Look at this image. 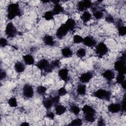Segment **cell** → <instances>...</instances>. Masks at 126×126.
<instances>
[{
	"instance_id": "36",
	"label": "cell",
	"mask_w": 126,
	"mask_h": 126,
	"mask_svg": "<svg viewBox=\"0 0 126 126\" xmlns=\"http://www.w3.org/2000/svg\"><path fill=\"white\" fill-rule=\"evenodd\" d=\"M84 119L86 122L93 123L95 121V115H84Z\"/></svg>"
},
{
	"instance_id": "9",
	"label": "cell",
	"mask_w": 126,
	"mask_h": 126,
	"mask_svg": "<svg viewBox=\"0 0 126 126\" xmlns=\"http://www.w3.org/2000/svg\"><path fill=\"white\" fill-rule=\"evenodd\" d=\"M23 94L27 98H32L33 95V89L32 87L28 84H25L23 88Z\"/></svg>"
},
{
	"instance_id": "34",
	"label": "cell",
	"mask_w": 126,
	"mask_h": 126,
	"mask_svg": "<svg viewBox=\"0 0 126 126\" xmlns=\"http://www.w3.org/2000/svg\"><path fill=\"white\" fill-rule=\"evenodd\" d=\"M82 124V120L79 119V118H77V119H74L73 120H72L71 123L69 124V126H81Z\"/></svg>"
},
{
	"instance_id": "1",
	"label": "cell",
	"mask_w": 126,
	"mask_h": 126,
	"mask_svg": "<svg viewBox=\"0 0 126 126\" xmlns=\"http://www.w3.org/2000/svg\"><path fill=\"white\" fill-rule=\"evenodd\" d=\"M7 17L9 20L14 19L17 16L21 15V11L19 5L17 3H12L8 5L7 7Z\"/></svg>"
},
{
	"instance_id": "28",
	"label": "cell",
	"mask_w": 126,
	"mask_h": 126,
	"mask_svg": "<svg viewBox=\"0 0 126 126\" xmlns=\"http://www.w3.org/2000/svg\"><path fill=\"white\" fill-rule=\"evenodd\" d=\"M8 103L9 105L11 107H16L18 105L17 99L15 97H12L10 98L8 101Z\"/></svg>"
},
{
	"instance_id": "42",
	"label": "cell",
	"mask_w": 126,
	"mask_h": 126,
	"mask_svg": "<svg viewBox=\"0 0 126 126\" xmlns=\"http://www.w3.org/2000/svg\"><path fill=\"white\" fill-rule=\"evenodd\" d=\"M121 110H123V111H126V96H125V95L124 97L123 100L122 101V103L121 105Z\"/></svg>"
},
{
	"instance_id": "13",
	"label": "cell",
	"mask_w": 126,
	"mask_h": 126,
	"mask_svg": "<svg viewBox=\"0 0 126 126\" xmlns=\"http://www.w3.org/2000/svg\"><path fill=\"white\" fill-rule=\"evenodd\" d=\"M108 110L112 113H116L121 110V106L119 103H111L108 106Z\"/></svg>"
},
{
	"instance_id": "4",
	"label": "cell",
	"mask_w": 126,
	"mask_h": 126,
	"mask_svg": "<svg viewBox=\"0 0 126 126\" xmlns=\"http://www.w3.org/2000/svg\"><path fill=\"white\" fill-rule=\"evenodd\" d=\"M94 95L95 97L101 99L109 100L111 97V94L109 91L104 89H99L95 91Z\"/></svg>"
},
{
	"instance_id": "29",
	"label": "cell",
	"mask_w": 126,
	"mask_h": 126,
	"mask_svg": "<svg viewBox=\"0 0 126 126\" xmlns=\"http://www.w3.org/2000/svg\"><path fill=\"white\" fill-rule=\"evenodd\" d=\"M54 14H53L52 11H46L44 15V18L46 20H51L53 19Z\"/></svg>"
},
{
	"instance_id": "45",
	"label": "cell",
	"mask_w": 126,
	"mask_h": 126,
	"mask_svg": "<svg viewBox=\"0 0 126 126\" xmlns=\"http://www.w3.org/2000/svg\"><path fill=\"white\" fill-rule=\"evenodd\" d=\"M6 73L4 71H2V70H1L0 71V79L1 80H2L4 78H5L6 77Z\"/></svg>"
},
{
	"instance_id": "33",
	"label": "cell",
	"mask_w": 126,
	"mask_h": 126,
	"mask_svg": "<svg viewBox=\"0 0 126 126\" xmlns=\"http://www.w3.org/2000/svg\"><path fill=\"white\" fill-rule=\"evenodd\" d=\"M118 33L120 36H124L126 34V28L124 26H118Z\"/></svg>"
},
{
	"instance_id": "31",
	"label": "cell",
	"mask_w": 126,
	"mask_h": 126,
	"mask_svg": "<svg viewBox=\"0 0 126 126\" xmlns=\"http://www.w3.org/2000/svg\"><path fill=\"white\" fill-rule=\"evenodd\" d=\"M47 89L43 86H39L36 89V92L38 94L43 95L45 94Z\"/></svg>"
},
{
	"instance_id": "18",
	"label": "cell",
	"mask_w": 126,
	"mask_h": 126,
	"mask_svg": "<svg viewBox=\"0 0 126 126\" xmlns=\"http://www.w3.org/2000/svg\"><path fill=\"white\" fill-rule=\"evenodd\" d=\"M42 103L44 107L47 109H49L51 108L53 106V105L54 104L51 97L44 98L43 100Z\"/></svg>"
},
{
	"instance_id": "37",
	"label": "cell",
	"mask_w": 126,
	"mask_h": 126,
	"mask_svg": "<svg viewBox=\"0 0 126 126\" xmlns=\"http://www.w3.org/2000/svg\"><path fill=\"white\" fill-rule=\"evenodd\" d=\"M58 95L60 96H63L67 94V91L66 90V89L63 88H61L58 91Z\"/></svg>"
},
{
	"instance_id": "35",
	"label": "cell",
	"mask_w": 126,
	"mask_h": 126,
	"mask_svg": "<svg viewBox=\"0 0 126 126\" xmlns=\"http://www.w3.org/2000/svg\"><path fill=\"white\" fill-rule=\"evenodd\" d=\"M73 42L74 43L78 44V43H80L81 42H83V38L82 37H81L80 35H75L73 36Z\"/></svg>"
},
{
	"instance_id": "20",
	"label": "cell",
	"mask_w": 126,
	"mask_h": 126,
	"mask_svg": "<svg viewBox=\"0 0 126 126\" xmlns=\"http://www.w3.org/2000/svg\"><path fill=\"white\" fill-rule=\"evenodd\" d=\"M65 26L67 27L69 31H73L76 26L75 21L72 18H69L67 20L65 23Z\"/></svg>"
},
{
	"instance_id": "39",
	"label": "cell",
	"mask_w": 126,
	"mask_h": 126,
	"mask_svg": "<svg viewBox=\"0 0 126 126\" xmlns=\"http://www.w3.org/2000/svg\"><path fill=\"white\" fill-rule=\"evenodd\" d=\"M7 45V40L4 38H1L0 40V46L1 47H4Z\"/></svg>"
},
{
	"instance_id": "32",
	"label": "cell",
	"mask_w": 126,
	"mask_h": 126,
	"mask_svg": "<svg viewBox=\"0 0 126 126\" xmlns=\"http://www.w3.org/2000/svg\"><path fill=\"white\" fill-rule=\"evenodd\" d=\"M93 15L95 19L98 20L101 19L103 17V13L101 11L96 10L95 9L94 11L93 12Z\"/></svg>"
},
{
	"instance_id": "40",
	"label": "cell",
	"mask_w": 126,
	"mask_h": 126,
	"mask_svg": "<svg viewBox=\"0 0 126 126\" xmlns=\"http://www.w3.org/2000/svg\"><path fill=\"white\" fill-rule=\"evenodd\" d=\"M60 62L59 60H54L51 63V64L52 65V66H53V68L54 67H57L58 66H59L60 65Z\"/></svg>"
},
{
	"instance_id": "23",
	"label": "cell",
	"mask_w": 126,
	"mask_h": 126,
	"mask_svg": "<svg viewBox=\"0 0 126 126\" xmlns=\"http://www.w3.org/2000/svg\"><path fill=\"white\" fill-rule=\"evenodd\" d=\"M63 8L61 4H60L59 3H56L54 4L52 12L54 15H57L63 12Z\"/></svg>"
},
{
	"instance_id": "22",
	"label": "cell",
	"mask_w": 126,
	"mask_h": 126,
	"mask_svg": "<svg viewBox=\"0 0 126 126\" xmlns=\"http://www.w3.org/2000/svg\"><path fill=\"white\" fill-rule=\"evenodd\" d=\"M66 108L62 105L57 104L55 107V113L58 115H61L65 113Z\"/></svg>"
},
{
	"instance_id": "41",
	"label": "cell",
	"mask_w": 126,
	"mask_h": 126,
	"mask_svg": "<svg viewBox=\"0 0 126 126\" xmlns=\"http://www.w3.org/2000/svg\"><path fill=\"white\" fill-rule=\"evenodd\" d=\"M52 97V99L54 102V104L55 105L58 104L60 101V96L59 95H56L54 97Z\"/></svg>"
},
{
	"instance_id": "25",
	"label": "cell",
	"mask_w": 126,
	"mask_h": 126,
	"mask_svg": "<svg viewBox=\"0 0 126 126\" xmlns=\"http://www.w3.org/2000/svg\"><path fill=\"white\" fill-rule=\"evenodd\" d=\"M77 92L80 95H85L86 92V87L84 84H80L78 85L77 88Z\"/></svg>"
},
{
	"instance_id": "30",
	"label": "cell",
	"mask_w": 126,
	"mask_h": 126,
	"mask_svg": "<svg viewBox=\"0 0 126 126\" xmlns=\"http://www.w3.org/2000/svg\"><path fill=\"white\" fill-rule=\"evenodd\" d=\"M86 51L84 48H81L79 49L76 52V55L79 58H83L86 56Z\"/></svg>"
},
{
	"instance_id": "15",
	"label": "cell",
	"mask_w": 126,
	"mask_h": 126,
	"mask_svg": "<svg viewBox=\"0 0 126 126\" xmlns=\"http://www.w3.org/2000/svg\"><path fill=\"white\" fill-rule=\"evenodd\" d=\"M102 76L108 81H111L115 77V73L113 71L109 69L105 71L103 73Z\"/></svg>"
},
{
	"instance_id": "24",
	"label": "cell",
	"mask_w": 126,
	"mask_h": 126,
	"mask_svg": "<svg viewBox=\"0 0 126 126\" xmlns=\"http://www.w3.org/2000/svg\"><path fill=\"white\" fill-rule=\"evenodd\" d=\"M62 55L65 58H69L72 56L73 53L71 50L68 47H65L61 51Z\"/></svg>"
},
{
	"instance_id": "17",
	"label": "cell",
	"mask_w": 126,
	"mask_h": 126,
	"mask_svg": "<svg viewBox=\"0 0 126 126\" xmlns=\"http://www.w3.org/2000/svg\"><path fill=\"white\" fill-rule=\"evenodd\" d=\"M23 59L26 64L32 65L34 63V60L32 56L30 54L24 55L23 57Z\"/></svg>"
},
{
	"instance_id": "3",
	"label": "cell",
	"mask_w": 126,
	"mask_h": 126,
	"mask_svg": "<svg viewBox=\"0 0 126 126\" xmlns=\"http://www.w3.org/2000/svg\"><path fill=\"white\" fill-rule=\"evenodd\" d=\"M37 67L41 70H44L45 72L49 73L51 72L54 68L51 63L46 59H42L40 60L36 64Z\"/></svg>"
},
{
	"instance_id": "19",
	"label": "cell",
	"mask_w": 126,
	"mask_h": 126,
	"mask_svg": "<svg viewBox=\"0 0 126 126\" xmlns=\"http://www.w3.org/2000/svg\"><path fill=\"white\" fill-rule=\"evenodd\" d=\"M92 18L91 14L88 11H85L81 16V19L83 23H86Z\"/></svg>"
},
{
	"instance_id": "11",
	"label": "cell",
	"mask_w": 126,
	"mask_h": 126,
	"mask_svg": "<svg viewBox=\"0 0 126 126\" xmlns=\"http://www.w3.org/2000/svg\"><path fill=\"white\" fill-rule=\"evenodd\" d=\"M58 75L60 78L64 81H68L69 80L68 71L67 68H63L60 69L58 72Z\"/></svg>"
},
{
	"instance_id": "16",
	"label": "cell",
	"mask_w": 126,
	"mask_h": 126,
	"mask_svg": "<svg viewBox=\"0 0 126 126\" xmlns=\"http://www.w3.org/2000/svg\"><path fill=\"white\" fill-rule=\"evenodd\" d=\"M43 40L44 43L48 46H53L55 45V41L54 40L53 37L49 35H45L43 38Z\"/></svg>"
},
{
	"instance_id": "43",
	"label": "cell",
	"mask_w": 126,
	"mask_h": 126,
	"mask_svg": "<svg viewBox=\"0 0 126 126\" xmlns=\"http://www.w3.org/2000/svg\"><path fill=\"white\" fill-rule=\"evenodd\" d=\"M46 116H47V117H48V118L53 120V119H54V118L55 114H54L53 112H48V113L46 114Z\"/></svg>"
},
{
	"instance_id": "12",
	"label": "cell",
	"mask_w": 126,
	"mask_h": 126,
	"mask_svg": "<svg viewBox=\"0 0 126 126\" xmlns=\"http://www.w3.org/2000/svg\"><path fill=\"white\" fill-rule=\"evenodd\" d=\"M83 43L85 45L88 47H93L96 43L95 40L93 37L89 36H87L83 38Z\"/></svg>"
},
{
	"instance_id": "6",
	"label": "cell",
	"mask_w": 126,
	"mask_h": 126,
	"mask_svg": "<svg viewBox=\"0 0 126 126\" xmlns=\"http://www.w3.org/2000/svg\"><path fill=\"white\" fill-rule=\"evenodd\" d=\"M108 48L103 42L99 43L95 47V52L99 57L105 55L108 52Z\"/></svg>"
},
{
	"instance_id": "27",
	"label": "cell",
	"mask_w": 126,
	"mask_h": 126,
	"mask_svg": "<svg viewBox=\"0 0 126 126\" xmlns=\"http://www.w3.org/2000/svg\"><path fill=\"white\" fill-rule=\"evenodd\" d=\"M116 80L117 83L122 84L125 81V74L119 73L116 76Z\"/></svg>"
},
{
	"instance_id": "7",
	"label": "cell",
	"mask_w": 126,
	"mask_h": 126,
	"mask_svg": "<svg viewBox=\"0 0 126 126\" xmlns=\"http://www.w3.org/2000/svg\"><path fill=\"white\" fill-rule=\"evenodd\" d=\"M93 3L91 1L88 0L79 1L77 4V9L80 11H85L86 9L92 6Z\"/></svg>"
},
{
	"instance_id": "47",
	"label": "cell",
	"mask_w": 126,
	"mask_h": 126,
	"mask_svg": "<svg viewBox=\"0 0 126 126\" xmlns=\"http://www.w3.org/2000/svg\"><path fill=\"white\" fill-rule=\"evenodd\" d=\"M122 86L124 89H126V81H125L122 84Z\"/></svg>"
},
{
	"instance_id": "26",
	"label": "cell",
	"mask_w": 126,
	"mask_h": 126,
	"mask_svg": "<svg viewBox=\"0 0 126 126\" xmlns=\"http://www.w3.org/2000/svg\"><path fill=\"white\" fill-rule=\"evenodd\" d=\"M70 110L72 113L76 115H78L80 111V109L79 107H78V106L75 104H72L70 106Z\"/></svg>"
},
{
	"instance_id": "44",
	"label": "cell",
	"mask_w": 126,
	"mask_h": 126,
	"mask_svg": "<svg viewBox=\"0 0 126 126\" xmlns=\"http://www.w3.org/2000/svg\"><path fill=\"white\" fill-rule=\"evenodd\" d=\"M97 125L98 126H104L105 125V122L103 120V119L102 118H100L97 122Z\"/></svg>"
},
{
	"instance_id": "2",
	"label": "cell",
	"mask_w": 126,
	"mask_h": 126,
	"mask_svg": "<svg viewBox=\"0 0 126 126\" xmlns=\"http://www.w3.org/2000/svg\"><path fill=\"white\" fill-rule=\"evenodd\" d=\"M114 68L120 73L125 74L126 72V54L122 55L120 59L114 63Z\"/></svg>"
},
{
	"instance_id": "5",
	"label": "cell",
	"mask_w": 126,
	"mask_h": 126,
	"mask_svg": "<svg viewBox=\"0 0 126 126\" xmlns=\"http://www.w3.org/2000/svg\"><path fill=\"white\" fill-rule=\"evenodd\" d=\"M17 30L14 25L12 22L8 23L5 28V32L6 36L8 37H13L17 34Z\"/></svg>"
},
{
	"instance_id": "21",
	"label": "cell",
	"mask_w": 126,
	"mask_h": 126,
	"mask_svg": "<svg viewBox=\"0 0 126 126\" xmlns=\"http://www.w3.org/2000/svg\"><path fill=\"white\" fill-rule=\"evenodd\" d=\"M25 67L24 64L20 62H17L15 63L14 69L17 73H21L25 70Z\"/></svg>"
},
{
	"instance_id": "10",
	"label": "cell",
	"mask_w": 126,
	"mask_h": 126,
	"mask_svg": "<svg viewBox=\"0 0 126 126\" xmlns=\"http://www.w3.org/2000/svg\"><path fill=\"white\" fill-rule=\"evenodd\" d=\"M93 74L92 72L88 71L83 73L79 77L80 81L83 83H87L89 82L92 78Z\"/></svg>"
},
{
	"instance_id": "38",
	"label": "cell",
	"mask_w": 126,
	"mask_h": 126,
	"mask_svg": "<svg viewBox=\"0 0 126 126\" xmlns=\"http://www.w3.org/2000/svg\"><path fill=\"white\" fill-rule=\"evenodd\" d=\"M105 20L106 22L109 23H112L114 22V19L112 16H111L110 14L107 15L105 17Z\"/></svg>"
},
{
	"instance_id": "14",
	"label": "cell",
	"mask_w": 126,
	"mask_h": 126,
	"mask_svg": "<svg viewBox=\"0 0 126 126\" xmlns=\"http://www.w3.org/2000/svg\"><path fill=\"white\" fill-rule=\"evenodd\" d=\"M82 111L84 115H95V110L91 106L86 105H84L82 108Z\"/></svg>"
},
{
	"instance_id": "46",
	"label": "cell",
	"mask_w": 126,
	"mask_h": 126,
	"mask_svg": "<svg viewBox=\"0 0 126 126\" xmlns=\"http://www.w3.org/2000/svg\"><path fill=\"white\" fill-rule=\"evenodd\" d=\"M20 125L22 126H29V124L27 122H23Z\"/></svg>"
},
{
	"instance_id": "8",
	"label": "cell",
	"mask_w": 126,
	"mask_h": 126,
	"mask_svg": "<svg viewBox=\"0 0 126 126\" xmlns=\"http://www.w3.org/2000/svg\"><path fill=\"white\" fill-rule=\"evenodd\" d=\"M69 30L65 26V24L61 25L60 27L58 29L56 32V36L59 39H62L68 33Z\"/></svg>"
}]
</instances>
